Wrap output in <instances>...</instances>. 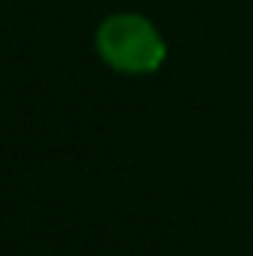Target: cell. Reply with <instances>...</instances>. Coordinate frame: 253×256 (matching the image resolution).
Returning a JSON list of instances; mask_svg holds the SVG:
<instances>
[{"label":"cell","mask_w":253,"mask_h":256,"mask_svg":"<svg viewBox=\"0 0 253 256\" xmlns=\"http://www.w3.org/2000/svg\"><path fill=\"white\" fill-rule=\"evenodd\" d=\"M94 49L114 72L150 75L162 65L166 42L156 26L140 13H114L94 32Z\"/></svg>","instance_id":"obj_1"}]
</instances>
